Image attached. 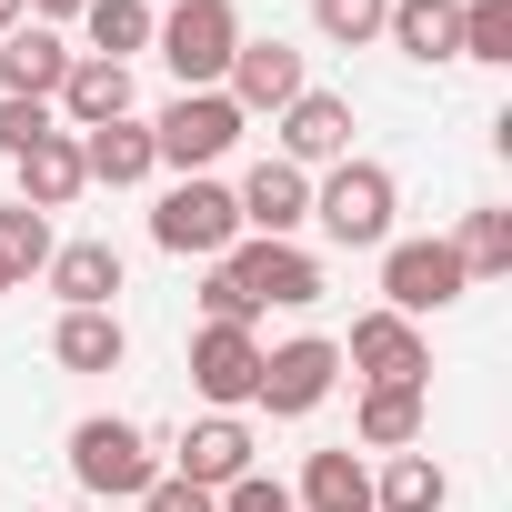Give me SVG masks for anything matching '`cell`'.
<instances>
[{"mask_svg":"<svg viewBox=\"0 0 512 512\" xmlns=\"http://www.w3.org/2000/svg\"><path fill=\"white\" fill-rule=\"evenodd\" d=\"M392 211H402V181H392L382 161H332V171L312 181V221H322V241H342V251H382V241H392Z\"/></svg>","mask_w":512,"mask_h":512,"instance_id":"cell-1","label":"cell"},{"mask_svg":"<svg viewBox=\"0 0 512 512\" xmlns=\"http://www.w3.org/2000/svg\"><path fill=\"white\" fill-rule=\"evenodd\" d=\"M71 482H81L91 502H141V492L161 482V452H151V432H141V422L91 412V422L71 432Z\"/></svg>","mask_w":512,"mask_h":512,"instance_id":"cell-2","label":"cell"},{"mask_svg":"<svg viewBox=\"0 0 512 512\" xmlns=\"http://www.w3.org/2000/svg\"><path fill=\"white\" fill-rule=\"evenodd\" d=\"M151 51L171 61L181 91H221V71L241 51V11H231V0H171L161 31H151Z\"/></svg>","mask_w":512,"mask_h":512,"instance_id":"cell-3","label":"cell"},{"mask_svg":"<svg viewBox=\"0 0 512 512\" xmlns=\"http://www.w3.org/2000/svg\"><path fill=\"white\" fill-rule=\"evenodd\" d=\"M151 241H161V251H181V262H221V251L241 241V211H231V191H221L211 171H191V181H171V191H161Z\"/></svg>","mask_w":512,"mask_h":512,"instance_id":"cell-4","label":"cell"},{"mask_svg":"<svg viewBox=\"0 0 512 512\" xmlns=\"http://www.w3.org/2000/svg\"><path fill=\"white\" fill-rule=\"evenodd\" d=\"M462 292H472V272L452 241H382V312L422 322V312H452Z\"/></svg>","mask_w":512,"mask_h":512,"instance_id":"cell-5","label":"cell"},{"mask_svg":"<svg viewBox=\"0 0 512 512\" xmlns=\"http://www.w3.org/2000/svg\"><path fill=\"white\" fill-rule=\"evenodd\" d=\"M221 272L251 292V312H312V302H322V262H312L302 241H251V231H241V241L221 251Z\"/></svg>","mask_w":512,"mask_h":512,"instance_id":"cell-6","label":"cell"},{"mask_svg":"<svg viewBox=\"0 0 512 512\" xmlns=\"http://www.w3.org/2000/svg\"><path fill=\"white\" fill-rule=\"evenodd\" d=\"M241 131H251V121L231 111V91H181V101L151 121V151H161V171H181V181H191V171H211Z\"/></svg>","mask_w":512,"mask_h":512,"instance_id":"cell-7","label":"cell"},{"mask_svg":"<svg viewBox=\"0 0 512 512\" xmlns=\"http://www.w3.org/2000/svg\"><path fill=\"white\" fill-rule=\"evenodd\" d=\"M332 382H342V342H322V332H302V342H272L262 352V402L272 422H302V412H322L332 402Z\"/></svg>","mask_w":512,"mask_h":512,"instance_id":"cell-8","label":"cell"},{"mask_svg":"<svg viewBox=\"0 0 512 512\" xmlns=\"http://www.w3.org/2000/svg\"><path fill=\"white\" fill-rule=\"evenodd\" d=\"M221 91H231V111H241V121H251V111H272V121H282V111L312 91V71H302V51H292L282 31H272V41H251V31H241V51H231Z\"/></svg>","mask_w":512,"mask_h":512,"instance_id":"cell-9","label":"cell"},{"mask_svg":"<svg viewBox=\"0 0 512 512\" xmlns=\"http://www.w3.org/2000/svg\"><path fill=\"white\" fill-rule=\"evenodd\" d=\"M191 392L211 412H251V392H262V342L241 322H201L191 332Z\"/></svg>","mask_w":512,"mask_h":512,"instance_id":"cell-10","label":"cell"},{"mask_svg":"<svg viewBox=\"0 0 512 512\" xmlns=\"http://www.w3.org/2000/svg\"><path fill=\"white\" fill-rule=\"evenodd\" d=\"M342 372H352V382H422V392H432V342H422V322H402V312H362L352 342H342Z\"/></svg>","mask_w":512,"mask_h":512,"instance_id":"cell-11","label":"cell"},{"mask_svg":"<svg viewBox=\"0 0 512 512\" xmlns=\"http://www.w3.org/2000/svg\"><path fill=\"white\" fill-rule=\"evenodd\" d=\"M231 211H241L251 241H292V231L312 221V171H292L282 151H272V161H251L241 191H231Z\"/></svg>","mask_w":512,"mask_h":512,"instance_id":"cell-12","label":"cell"},{"mask_svg":"<svg viewBox=\"0 0 512 512\" xmlns=\"http://www.w3.org/2000/svg\"><path fill=\"white\" fill-rule=\"evenodd\" d=\"M282 161H292V171L352 161V101H342V91H302V101L282 111Z\"/></svg>","mask_w":512,"mask_h":512,"instance_id":"cell-13","label":"cell"},{"mask_svg":"<svg viewBox=\"0 0 512 512\" xmlns=\"http://www.w3.org/2000/svg\"><path fill=\"white\" fill-rule=\"evenodd\" d=\"M171 462H181V482H201V492H231V482L251 472V422H241V412H201V422L171 442Z\"/></svg>","mask_w":512,"mask_h":512,"instance_id":"cell-14","label":"cell"},{"mask_svg":"<svg viewBox=\"0 0 512 512\" xmlns=\"http://www.w3.org/2000/svg\"><path fill=\"white\" fill-rule=\"evenodd\" d=\"M71 41L61 31H41V21H21V31H0V101H51L61 81H71Z\"/></svg>","mask_w":512,"mask_h":512,"instance_id":"cell-15","label":"cell"},{"mask_svg":"<svg viewBox=\"0 0 512 512\" xmlns=\"http://www.w3.org/2000/svg\"><path fill=\"white\" fill-rule=\"evenodd\" d=\"M422 422H432V392L422 382H362V402H352V442L362 452H412Z\"/></svg>","mask_w":512,"mask_h":512,"instance_id":"cell-16","label":"cell"},{"mask_svg":"<svg viewBox=\"0 0 512 512\" xmlns=\"http://www.w3.org/2000/svg\"><path fill=\"white\" fill-rule=\"evenodd\" d=\"M51 121H61V131H101V121H131V71L81 51V61H71V81L51 91Z\"/></svg>","mask_w":512,"mask_h":512,"instance_id":"cell-17","label":"cell"},{"mask_svg":"<svg viewBox=\"0 0 512 512\" xmlns=\"http://www.w3.org/2000/svg\"><path fill=\"white\" fill-rule=\"evenodd\" d=\"M382 41H392L412 71H442V61H462V0H392Z\"/></svg>","mask_w":512,"mask_h":512,"instance_id":"cell-18","label":"cell"},{"mask_svg":"<svg viewBox=\"0 0 512 512\" xmlns=\"http://www.w3.org/2000/svg\"><path fill=\"white\" fill-rule=\"evenodd\" d=\"M11 171H21V201H31V211H71V201L91 191V171H81V131H41Z\"/></svg>","mask_w":512,"mask_h":512,"instance_id":"cell-19","label":"cell"},{"mask_svg":"<svg viewBox=\"0 0 512 512\" xmlns=\"http://www.w3.org/2000/svg\"><path fill=\"white\" fill-rule=\"evenodd\" d=\"M81 171H91L101 191H141V181L161 171L151 121H101V131H81Z\"/></svg>","mask_w":512,"mask_h":512,"instance_id":"cell-20","label":"cell"},{"mask_svg":"<svg viewBox=\"0 0 512 512\" xmlns=\"http://www.w3.org/2000/svg\"><path fill=\"white\" fill-rule=\"evenodd\" d=\"M51 292H61V312H111L121 302V251L111 241H61L51 251Z\"/></svg>","mask_w":512,"mask_h":512,"instance_id":"cell-21","label":"cell"},{"mask_svg":"<svg viewBox=\"0 0 512 512\" xmlns=\"http://www.w3.org/2000/svg\"><path fill=\"white\" fill-rule=\"evenodd\" d=\"M452 502V472L432 452H382L372 462V512H442Z\"/></svg>","mask_w":512,"mask_h":512,"instance_id":"cell-22","label":"cell"},{"mask_svg":"<svg viewBox=\"0 0 512 512\" xmlns=\"http://www.w3.org/2000/svg\"><path fill=\"white\" fill-rule=\"evenodd\" d=\"M292 512H372V462H362L352 442H342V452H312Z\"/></svg>","mask_w":512,"mask_h":512,"instance_id":"cell-23","label":"cell"},{"mask_svg":"<svg viewBox=\"0 0 512 512\" xmlns=\"http://www.w3.org/2000/svg\"><path fill=\"white\" fill-rule=\"evenodd\" d=\"M51 362H61V372H121V362H131V332H121V312H61V332H51Z\"/></svg>","mask_w":512,"mask_h":512,"instance_id":"cell-24","label":"cell"},{"mask_svg":"<svg viewBox=\"0 0 512 512\" xmlns=\"http://www.w3.org/2000/svg\"><path fill=\"white\" fill-rule=\"evenodd\" d=\"M81 31H91V61H141L151 51V31H161V11H151V0H91V11H81Z\"/></svg>","mask_w":512,"mask_h":512,"instance_id":"cell-25","label":"cell"},{"mask_svg":"<svg viewBox=\"0 0 512 512\" xmlns=\"http://www.w3.org/2000/svg\"><path fill=\"white\" fill-rule=\"evenodd\" d=\"M51 211H31V201H0V262H11V282H31V272H51Z\"/></svg>","mask_w":512,"mask_h":512,"instance_id":"cell-26","label":"cell"},{"mask_svg":"<svg viewBox=\"0 0 512 512\" xmlns=\"http://www.w3.org/2000/svg\"><path fill=\"white\" fill-rule=\"evenodd\" d=\"M452 251H462L472 282H502V272H512V211H472V221L452 231Z\"/></svg>","mask_w":512,"mask_h":512,"instance_id":"cell-27","label":"cell"},{"mask_svg":"<svg viewBox=\"0 0 512 512\" xmlns=\"http://www.w3.org/2000/svg\"><path fill=\"white\" fill-rule=\"evenodd\" d=\"M462 61L512 71V0H462Z\"/></svg>","mask_w":512,"mask_h":512,"instance_id":"cell-28","label":"cell"},{"mask_svg":"<svg viewBox=\"0 0 512 512\" xmlns=\"http://www.w3.org/2000/svg\"><path fill=\"white\" fill-rule=\"evenodd\" d=\"M382 21H392V0H312V31H322V41H342V51L382 41Z\"/></svg>","mask_w":512,"mask_h":512,"instance_id":"cell-29","label":"cell"},{"mask_svg":"<svg viewBox=\"0 0 512 512\" xmlns=\"http://www.w3.org/2000/svg\"><path fill=\"white\" fill-rule=\"evenodd\" d=\"M41 131H61V121H51V101H0V161H21Z\"/></svg>","mask_w":512,"mask_h":512,"instance_id":"cell-30","label":"cell"},{"mask_svg":"<svg viewBox=\"0 0 512 512\" xmlns=\"http://www.w3.org/2000/svg\"><path fill=\"white\" fill-rule=\"evenodd\" d=\"M141 512H221V492H201V482H181V472H161V482L141 492Z\"/></svg>","mask_w":512,"mask_h":512,"instance_id":"cell-31","label":"cell"},{"mask_svg":"<svg viewBox=\"0 0 512 512\" xmlns=\"http://www.w3.org/2000/svg\"><path fill=\"white\" fill-rule=\"evenodd\" d=\"M21 11H31L41 31H61V21H81V11H91V0H21Z\"/></svg>","mask_w":512,"mask_h":512,"instance_id":"cell-32","label":"cell"},{"mask_svg":"<svg viewBox=\"0 0 512 512\" xmlns=\"http://www.w3.org/2000/svg\"><path fill=\"white\" fill-rule=\"evenodd\" d=\"M21 21H31V11H21V0H0V31H21Z\"/></svg>","mask_w":512,"mask_h":512,"instance_id":"cell-33","label":"cell"},{"mask_svg":"<svg viewBox=\"0 0 512 512\" xmlns=\"http://www.w3.org/2000/svg\"><path fill=\"white\" fill-rule=\"evenodd\" d=\"M11 292H21V282H11V262H0V302H11Z\"/></svg>","mask_w":512,"mask_h":512,"instance_id":"cell-34","label":"cell"},{"mask_svg":"<svg viewBox=\"0 0 512 512\" xmlns=\"http://www.w3.org/2000/svg\"><path fill=\"white\" fill-rule=\"evenodd\" d=\"M71 512H91V502H71Z\"/></svg>","mask_w":512,"mask_h":512,"instance_id":"cell-35","label":"cell"}]
</instances>
